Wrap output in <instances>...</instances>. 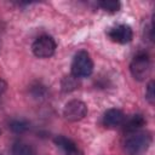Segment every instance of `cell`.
<instances>
[{
	"mask_svg": "<svg viewBox=\"0 0 155 155\" xmlns=\"http://www.w3.org/2000/svg\"><path fill=\"white\" fill-rule=\"evenodd\" d=\"M53 142H54V144H56L58 148H61V149H62L63 151H65V153H70V151L78 149L76 143H75L74 140H71L70 138L64 137V136H57V137H54Z\"/></svg>",
	"mask_w": 155,
	"mask_h": 155,
	"instance_id": "9c48e42d",
	"label": "cell"
},
{
	"mask_svg": "<svg viewBox=\"0 0 155 155\" xmlns=\"http://www.w3.org/2000/svg\"><path fill=\"white\" fill-rule=\"evenodd\" d=\"M31 51L34 56L38 58H48L56 51V41L48 35L39 36L33 42Z\"/></svg>",
	"mask_w": 155,
	"mask_h": 155,
	"instance_id": "277c9868",
	"label": "cell"
},
{
	"mask_svg": "<svg viewBox=\"0 0 155 155\" xmlns=\"http://www.w3.org/2000/svg\"><path fill=\"white\" fill-rule=\"evenodd\" d=\"M93 71V61L88 52L79 51L71 62V75L76 79L87 78Z\"/></svg>",
	"mask_w": 155,
	"mask_h": 155,
	"instance_id": "7a4b0ae2",
	"label": "cell"
},
{
	"mask_svg": "<svg viewBox=\"0 0 155 155\" xmlns=\"http://www.w3.org/2000/svg\"><path fill=\"white\" fill-rule=\"evenodd\" d=\"M0 155H1V154H0Z\"/></svg>",
	"mask_w": 155,
	"mask_h": 155,
	"instance_id": "e0dca14e",
	"label": "cell"
},
{
	"mask_svg": "<svg viewBox=\"0 0 155 155\" xmlns=\"http://www.w3.org/2000/svg\"><path fill=\"white\" fill-rule=\"evenodd\" d=\"M76 87V78L70 75V76H65L62 81V88L64 91H71Z\"/></svg>",
	"mask_w": 155,
	"mask_h": 155,
	"instance_id": "4fadbf2b",
	"label": "cell"
},
{
	"mask_svg": "<svg viewBox=\"0 0 155 155\" xmlns=\"http://www.w3.org/2000/svg\"><path fill=\"white\" fill-rule=\"evenodd\" d=\"M145 124H147V121H145L144 116L140 114H136V115H132L131 117H128L127 120L125 119V121L121 126H122L125 133H132V132L139 131Z\"/></svg>",
	"mask_w": 155,
	"mask_h": 155,
	"instance_id": "ba28073f",
	"label": "cell"
},
{
	"mask_svg": "<svg viewBox=\"0 0 155 155\" xmlns=\"http://www.w3.org/2000/svg\"><path fill=\"white\" fill-rule=\"evenodd\" d=\"M108 36L116 44H127L133 38L132 28L127 24H117L108 30Z\"/></svg>",
	"mask_w": 155,
	"mask_h": 155,
	"instance_id": "8992f818",
	"label": "cell"
},
{
	"mask_svg": "<svg viewBox=\"0 0 155 155\" xmlns=\"http://www.w3.org/2000/svg\"><path fill=\"white\" fill-rule=\"evenodd\" d=\"M8 127L15 133H24L25 131L29 130V122L23 119H15L10 121Z\"/></svg>",
	"mask_w": 155,
	"mask_h": 155,
	"instance_id": "8fae6325",
	"label": "cell"
},
{
	"mask_svg": "<svg viewBox=\"0 0 155 155\" xmlns=\"http://www.w3.org/2000/svg\"><path fill=\"white\" fill-rule=\"evenodd\" d=\"M67 155H84V154H82V151L79 150V148H78V149H75V150H73V151H70V153H67Z\"/></svg>",
	"mask_w": 155,
	"mask_h": 155,
	"instance_id": "2e32d148",
	"label": "cell"
},
{
	"mask_svg": "<svg viewBox=\"0 0 155 155\" xmlns=\"http://www.w3.org/2000/svg\"><path fill=\"white\" fill-rule=\"evenodd\" d=\"M98 5L107 12H110V13H114V12H117L121 7L120 2L119 1H114V0H104V1H99Z\"/></svg>",
	"mask_w": 155,
	"mask_h": 155,
	"instance_id": "7c38bea8",
	"label": "cell"
},
{
	"mask_svg": "<svg viewBox=\"0 0 155 155\" xmlns=\"http://www.w3.org/2000/svg\"><path fill=\"white\" fill-rule=\"evenodd\" d=\"M11 155H35V150L28 143L17 142L11 149Z\"/></svg>",
	"mask_w": 155,
	"mask_h": 155,
	"instance_id": "30bf717a",
	"label": "cell"
},
{
	"mask_svg": "<svg viewBox=\"0 0 155 155\" xmlns=\"http://www.w3.org/2000/svg\"><path fill=\"white\" fill-rule=\"evenodd\" d=\"M63 115L68 121H80L87 115V105L82 101L71 99L64 105Z\"/></svg>",
	"mask_w": 155,
	"mask_h": 155,
	"instance_id": "5b68a950",
	"label": "cell"
},
{
	"mask_svg": "<svg viewBox=\"0 0 155 155\" xmlns=\"http://www.w3.org/2000/svg\"><path fill=\"white\" fill-rule=\"evenodd\" d=\"M126 116L124 114L122 110L120 109H116V108H111V109H108L104 115H103V125L108 128H115V127H119L124 124Z\"/></svg>",
	"mask_w": 155,
	"mask_h": 155,
	"instance_id": "52a82bcc",
	"label": "cell"
},
{
	"mask_svg": "<svg viewBox=\"0 0 155 155\" xmlns=\"http://www.w3.org/2000/svg\"><path fill=\"white\" fill-rule=\"evenodd\" d=\"M150 70H151L150 58L144 52L136 54L130 64V71L132 76L138 81H144L149 76Z\"/></svg>",
	"mask_w": 155,
	"mask_h": 155,
	"instance_id": "3957f363",
	"label": "cell"
},
{
	"mask_svg": "<svg viewBox=\"0 0 155 155\" xmlns=\"http://www.w3.org/2000/svg\"><path fill=\"white\" fill-rule=\"evenodd\" d=\"M145 98L150 104H154L155 101V93H154V81L151 80L148 86H147V91H145Z\"/></svg>",
	"mask_w": 155,
	"mask_h": 155,
	"instance_id": "5bb4252c",
	"label": "cell"
},
{
	"mask_svg": "<svg viewBox=\"0 0 155 155\" xmlns=\"http://www.w3.org/2000/svg\"><path fill=\"white\" fill-rule=\"evenodd\" d=\"M153 137L148 131H136L127 133L124 140V150L127 155H142L151 145Z\"/></svg>",
	"mask_w": 155,
	"mask_h": 155,
	"instance_id": "6da1fadb",
	"label": "cell"
},
{
	"mask_svg": "<svg viewBox=\"0 0 155 155\" xmlns=\"http://www.w3.org/2000/svg\"><path fill=\"white\" fill-rule=\"evenodd\" d=\"M6 88H7V84H6V81L2 80V79H0V97L5 93Z\"/></svg>",
	"mask_w": 155,
	"mask_h": 155,
	"instance_id": "9a60e30c",
	"label": "cell"
}]
</instances>
